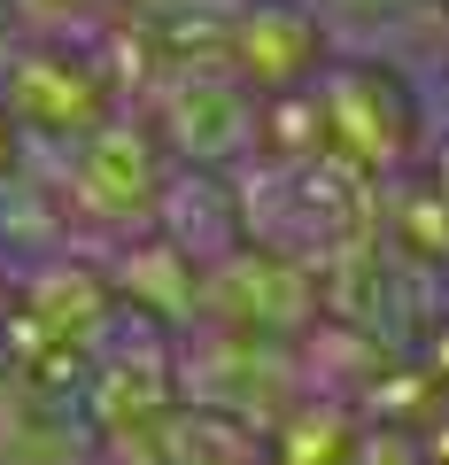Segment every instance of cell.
<instances>
[{
  "label": "cell",
  "mask_w": 449,
  "mask_h": 465,
  "mask_svg": "<svg viewBox=\"0 0 449 465\" xmlns=\"http://www.w3.org/2000/svg\"><path fill=\"white\" fill-rule=\"evenodd\" d=\"M0 63H8V0H0Z\"/></svg>",
  "instance_id": "1"
}]
</instances>
